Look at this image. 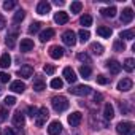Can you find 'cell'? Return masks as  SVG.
Returning <instances> with one entry per match:
<instances>
[{"mask_svg": "<svg viewBox=\"0 0 135 135\" xmlns=\"http://www.w3.org/2000/svg\"><path fill=\"white\" fill-rule=\"evenodd\" d=\"M51 105H52V108L57 111V113H62V111H65L67 108H69V100H67V97H64V95H56V97H52L51 99Z\"/></svg>", "mask_w": 135, "mask_h": 135, "instance_id": "obj_1", "label": "cell"}, {"mask_svg": "<svg viewBox=\"0 0 135 135\" xmlns=\"http://www.w3.org/2000/svg\"><path fill=\"white\" fill-rule=\"evenodd\" d=\"M116 132H118L119 135H133L135 127H133V124H132L130 121H121V122H118V126H116Z\"/></svg>", "mask_w": 135, "mask_h": 135, "instance_id": "obj_2", "label": "cell"}, {"mask_svg": "<svg viewBox=\"0 0 135 135\" xmlns=\"http://www.w3.org/2000/svg\"><path fill=\"white\" fill-rule=\"evenodd\" d=\"M69 91H70V94L78 95V97H84V95H88V94L92 92V89H91L89 86H84V84H81V86H75V88H70Z\"/></svg>", "mask_w": 135, "mask_h": 135, "instance_id": "obj_3", "label": "cell"}, {"mask_svg": "<svg viewBox=\"0 0 135 135\" xmlns=\"http://www.w3.org/2000/svg\"><path fill=\"white\" fill-rule=\"evenodd\" d=\"M48 116H49V111H48L46 107L38 108V114H37V118H35V124H37V127H43V124H45V121L48 119Z\"/></svg>", "mask_w": 135, "mask_h": 135, "instance_id": "obj_4", "label": "cell"}, {"mask_svg": "<svg viewBox=\"0 0 135 135\" xmlns=\"http://www.w3.org/2000/svg\"><path fill=\"white\" fill-rule=\"evenodd\" d=\"M62 41H64L67 46H73V45L76 43V35H75V32H73V30H65V32L62 33Z\"/></svg>", "mask_w": 135, "mask_h": 135, "instance_id": "obj_5", "label": "cell"}, {"mask_svg": "<svg viewBox=\"0 0 135 135\" xmlns=\"http://www.w3.org/2000/svg\"><path fill=\"white\" fill-rule=\"evenodd\" d=\"M62 75H64V80H65V81H69L70 84H73V83L76 81V78H78V76H76V73L70 69V67H65L64 72H62Z\"/></svg>", "mask_w": 135, "mask_h": 135, "instance_id": "obj_6", "label": "cell"}, {"mask_svg": "<svg viewBox=\"0 0 135 135\" xmlns=\"http://www.w3.org/2000/svg\"><path fill=\"white\" fill-rule=\"evenodd\" d=\"M49 11H51V3H49V2H46V0L38 2V5H37V13H38V15L45 16V15H48Z\"/></svg>", "mask_w": 135, "mask_h": 135, "instance_id": "obj_7", "label": "cell"}, {"mask_svg": "<svg viewBox=\"0 0 135 135\" xmlns=\"http://www.w3.org/2000/svg\"><path fill=\"white\" fill-rule=\"evenodd\" d=\"M81 121H83V114H81L80 111H75V113L69 114V124H70L72 127L80 126V124H81Z\"/></svg>", "mask_w": 135, "mask_h": 135, "instance_id": "obj_8", "label": "cell"}, {"mask_svg": "<svg viewBox=\"0 0 135 135\" xmlns=\"http://www.w3.org/2000/svg\"><path fill=\"white\" fill-rule=\"evenodd\" d=\"M132 86H133L132 80H130V78H124V80H121V81L118 83V91H121V92H127V91L132 89Z\"/></svg>", "mask_w": 135, "mask_h": 135, "instance_id": "obj_9", "label": "cell"}, {"mask_svg": "<svg viewBox=\"0 0 135 135\" xmlns=\"http://www.w3.org/2000/svg\"><path fill=\"white\" fill-rule=\"evenodd\" d=\"M62 132V124L59 121H52L49 126H48V133L49 135H59Z\"/></svg>", "mask_w": 135, "mask_h": 135, "instance_id": "obj_10", "label": "cell"}, {"mask_svg": "<svg viewBox=\"0 0 135 135\" xmlns=\"http://www.w3.org/2000/svg\"><path fill=\"white\" fill-rule=\"evenodd\" d=\"M107 67H108L110 73H113V75H118V73L121 72V69H122V65H121L118 60H108V62H107Z\"/></svg>", "mask_w": 135, "mask_h": 135, "instance_id": "obj_11", "label": "cell"}, {"mask_svg": "<svg viewBox=\"0 0 135 135\" xmlns=\"http://www.w3.org/2000/svg\"><path fill=\"white\" fill-rule=\"evenodd\" d=\"M18 75H19L21 78H26V80H27V78H30V76L33 75V69H32L30 65H22L21 69L18 70Z\"/></svg>", "mask_w": 135, "mask_h": 135, "instance_id": "obj_12", "label": "cell"}, {"mask_svg": "<svg viewBox=\"0 0 135 135\" xmlns=\"http://www.w3.org/2000/svg\"><path fill=\"white\" fill-rule=\"evenodd\" d=\"M132 19H133V11H132V8L122 10V13H121V22H122V24H129V22H132Z\"/></svg>", "mask_w": 135, "mask_h": 135, "instance_id": "obj_13", "label": "cell"}, {"mask_svg": "<svg viewBox=\"0 0 135 135\" xmlns=\"http://www.w3.org/2000/svg\"><path fill=\"white\" fill-rule=\"evenodd\" d=\"M49 56L52 57V59H60L62 56H64V48H60V46H57V45H54V46H51L49 48Z\"/></svg>", "mask_w": 135, "mask_h": 135, "instance_id": "obj_14", "label": "cell"}, {"mask_svg": "<svg viewBox=\"0 0 135 135\" xmlns=\"http://www.w3.org/2000/svg\"><path fill=\"white\" fill-rule=\"evenodd\" d=\"M54 22L56 24H67L69 22V15H67L65 11H57L56 15H54Z\"/></svg>", "mask_w": 135, "mask_h": 135, "instance_id": "obj_15", "label": "cell"}, {"mask_svg": "<svg viewBox=\"0 0 135 135\" xmlns=\"http://www.w3.org/2000/svg\"><path fill=\"white\" fill-rule=\"evenodd\" d=\"M16 38H18V30H16V29H15L13 32H8V35H7V40H5L7 46H8V48H15Z\"/></svg>", "mask_w": 135, "mask_h": 135, "instance_id": "obj_16", "label": "cell"}, {"mask_svg": "<svg viewBox=\"0 0 135 135\" xmlns=\"http://www.w3.org/2000/svg\"><path fill=\"white\" fill-rule=\"evenodd\" d=\"M10 89L13 91V92H18V94H22L24 92V89H26V84L21 81V80H16V81H13L11 83V86H10Z\"/></svg>", "mask_w": 135, "mask_h": 135, "instance_id": "obj_17", "label": "cell"}, {"mask_svg": "<svg viewBox=\"0 0 135 135\" xmlns=\"http://www.w3.org/2000/svg\"><path fill=\"white\" fill-rule=\"evenodd\" d=\"M103 118L107 121H111L114 118V108L111 103H105V108H103Z\"/></svg>", "mask_w": 135, "mask_h": 135, "instance_id": "obj_18", "label": "cell"}, {"mask_svg": "<svg viewBox=\"0 0 135 135\" xmlns=\"http://www.w3.org/2000/svg\"><path fill=\"white\" fill-rule=\"evenodd\" d=\"M24 122H26V118H24V114L21 113V110L16 111V113L13 114V124H15L16 127H22Z\"/></svg>", "mask_w": 135, "mask_h": 135, "instance_id": "obj_19", "label": "cell"}, {"mask_svg": "<svg viewBox=\"0 0 135 135\" xmlns=\"http://www.w3.org/2000/svg\"><path fill=\"white\" fill-rule=\"evenodd\" d=\"M111 33H113V30H111L110 27H107V26H100V27H97V35H100L102 38H110Z\"/></svg>", "mask_w": 135, "mask_h": 135, "instance_id": "obj_20", "label": "cell"}, {"mask_svg": "<svg viewBox=\"0 0 135 135\" xmlns=\"http://www.w3.org/2000/svg\"><path fill=\"white\" fill-rule=\"evenodd\" d=\"M32 49H33V41H32L30 38L21 40V51H22V52H29V51H32Z\"/></svg>", "mask_w": 135, "mask_h": 135, "instance_id": "obj_21", "label": "cell"}, {"mask_svg": "<svg viewBox=\"0 0 135 135\" xmlns=\"http://www.w3.org/2000/svg\"><path fill=\"white\" fill-rule=\"evenodd\" d=\"M54 37V30L52 29H46V30H43L41 33H40V41L41 43H46L48 40H51Z\"/></svg>", "mask_w": 135, "mask_h": 135, "instance_id": "obj_22", "label": "cell"}, {"mask_svg": "<svg viewBox=\"0 0 135 135\" xmlns=\"http://www.w3.org/2000/svg\"><path fill=\"white\" fill-rule=\"evenodd\" d=\"M46 89V83L38 76V78H35V81H33V91H37V92H41V91H45Z\"/></svg>", "mask_w": 135, "mask_h": 135, "instance_id": "obj_23", "label": "cell"}, {"mask_svg": "<svg viewBox=\"0 0 135 135\" xmlns=\"http://www.w3.org/2000/svg\"><path fill=\"white\" fill-rule=\"evenodd\" d=\"M10 65H11V57H10V54H8V52L2 54V57H0V67H2V69H8Z\"/></svg>", "mask_w": 135, "mask_h": 135, "instance_id": "obj_24", "label": "cell"}, {"mask_svg": "<svg viewBox=\"0 0 135 135\" xmlns=\"http://www.w3.org/2000/svg\"><path fill=\"white\" fill-rule=\"evenodd\" d=\"M119 38H121V40H133V38H135V30H133V29L122 30V32L119 33Z\"/></svg>", "mask_w": 135, "mask_h": 135, "instance_id": "obj_25", "label": "cell"}, {"mask_svg": "<svg viewBox=\"0 0 135 135\" xmlns=\"http://www.w3.org/2000/svg\"><path fill=\"white\" fill-rule=\"evenodd\" d=\"M100 13H102L103 18H114L116 16V8L114 7H108V8L100 10Z\"/></svg>", "mask_w": 135, "mask_h": 135, "instance_id": "obj_26", "label": "cell"}, {"mask_svg": "<svg viewBox=\"0 0 135 135\" xmlns=\"http://www.w3.org/2000/svg\"><path fill=\"white\" fill-rule=\"evenodd\" d=\"M24 18H26V11H24L22 8H19V10L15 13L13 21H15V24H19V22H22V21H24Z\"/></svg>", "mask_w": 135, "mask_h": 135, "instance_id": "obj_27", "label": "cell"}, {"mask_svg": "<svg viewBox=\"0 0 135 135\" xmlns=\"http://www.w3.org/2000/svg\"><path fill=\"white\" fill-rule=\"evenodd\" d=\"M80 24H81V26H84V27L92 26V16H91V15H83V16H81V19H80Z\"/></svg>", "mask_w": 135, "mask_h": 135, "instance_id": "obj_28", "label": "cell"}, {"mask_svg": "<svg viewBox=\"0 0 135 135\" xmlns=\"http://www.w3.org/2000/svg\"><path fill=\"white\" fill-rule=\"evenodd\" d=\"M91 51L97 56H102L103 54V46L100 43H91Z\"/></svg>", "mask_w": 135, "mask_h": 135, "instance_id": "obj_29", "label": "cell"}, {"mask_svg": "<svg viewBox=\"0 0 135 135\" xmlns=\"http://www.w3.org/2000/svg\"><path fill=\"white\" fill-rule=\"evenodd\" d=\"M78 37H80V41H81V43H86V41L89 40L91 33H89V30H86V29H81V30L78 32Z\"/></svg>", "mask_w": 135, "mask_h": 135, "instance_id": "obj_30", "label": "cell"}, {"mask_svg": "<svg viewBox=\"0 0 135 135\" xmlns=\"http://www.w3.org/2000/svg\"><path fill=\"white\" fill-rule=\"evenodd\" d=\"M133 67H135V62H133V59L132 57H129V59H126V62H124V69H126V72H133Z\"/></svg>", "mask_w": 135, "mask_h": 135, "instance_id": "obj_31", "label": "cell"}, {"mask_svg": "<svg viewBox=\"0 0 135 135\" xmlns=\"http://www.w3.org/2000/svg\"><path fill=\"white\" fill-rule=\"evenodd\" d=\"M80 75L83 78H91V67H88V65L80 67Z\"/></svg>", "mask_w": 135, "mask_h": 135, "instance_id": "obj_32", "label": "cell"}, {"mask_svg": "<svg viewBox=\"0 0 135 135\" xmlns=\"http://www.w3.org/2000/svg\"><path fill=\"white\" fill-rule=\"evenodd\" d=\"M81 8H83V3H81V2H72V5H70V10H72V13H73V15L80 13V11H81Z\"/></svg>", "mask_w": 135, "mask_h": 135, "instance_id": "obj_33", "label": "cell"}, {"mask_svg": "<svg viewBox=\"0 0 135 135\" xmlns=\"http://www.w3.org/2000/svg\"><path fill=\"white\" fill-rule=\"evenodd\" d=\"M40 27H41V22H38V21L32 22V24H30V27H29V33H30V35L37 33V32L40 30Z\"/></svg>", "mask_w": 135, "mask_h": 135, "instance_id": "obj_34", "label": "cell"}, {"mask_svg": "<svg viewBox=\"0 0 135 135\" xmlns=\"http://www.w3.org/2000/svg\"><path fill=\"white\" fill-rule=\"evenodd\" d=\"M113 49H114V51H118V52L124 51V49H126V45H124V41H122V40H116V41L113 43Z\"/></svg>", "mask_w": 135, "mask_h": 135, "instance_id": "obj_35", "label": "cell"}, {"mask_svg": "<svg viewBox=\"0 0 135 135\" xmlns=\"http://www.w3.org/2000/svg\"><path fill=\"white\" fill-rule=\"evenodd\" d=\"M62 86H64V81H62L60 78L51 80V88H52V89H62Z\"/></svg>", "mask_w": 135, "mask_h": 135, "instance_id": "obj_36", "label": "cell"}, {"mask_svg": "<svg viewBox=\"0 0 135 135\" xmlns=\"http://www.w3.org/2000/svg\"><path fill=\"white\" fill-rule=\"evenodd\" d=\"M43 72H45L46 75H54V72H56V67H54V65H49V64H46V65L43 67Z\"/></svg>", "mask_w": 135, "mask_h": 135, "instance_id": "obj_37", "label": "cell"}, {"mask_svg": "<svg viewBox=\"0 0 135 135\" xmlns=\"http://www.w3.org/2000/svg\"><path fill=\"white\" fill-rule=\"evenodd\" d=\"M78 60H81V62H86V64H91V57H89V54H86V52H80L78 56Z\"/></svg>", "mask_w": 135, "mask_h": 135, "instance_id": "obj_38", "label": "cell"}, {"mask_svg": "<svg viewBox=\"0 0 135 135\" xmlns=\"http://www.w3.org/2000/svg\"><path fill=\"white\" fill-rule=\"evenodd\" d=\"M16 7V2H15V0H7V2H3V10H13Z\"/></svg>", "mask_w": 135, "mask_h": 135, "instance_id": "obj_39", "label": "cell"}, {"mask_svg": "<svg viewBox=\"0 0 135 135\" xmlns=\"http://www.w3.org/2000/svg\"><path fill=\"white\" fill-rule=\"evenodd\" d=\"M27 113H29V116H30L32 119H35L37 114H38V108H37V107H29V108H27Z\"/></svg>", "mask_w": 135, "mask_h": 135, "instance_id": "obj_40", "label": "cell"}, {"mask_svg": "<svg viewBox=\"0 0 135 135\" xmlns=\"http://www.w3.org/2000/svg\"><path fill=\"white\" fill-rule=\"evenodd\" d=\"M7 107H13L15 103H16V97H13V95H8V97H5V102H3Z\"/></svg>", "mask_w": 135, "mask_h": 135, "instance_id": "obj_41", "label": "cell"}, {"mask_svg": "<svg viewBox=\"0 0 135 135\" xmlns=\"http://www.w3.org/2000/svg\"><path fill=\"white\" fill-rule=\"evenodd\" d=\"M10 78H11V76H10V73L0 72V83H3V84H5V83H8V81H10Z\"/></svg>", "mask_w": 135, "mask_h": 135, "instance_id": "obj_42", "label": "cell"}, {"mask_svg": "<svg viewBox=\"0 0 135 135\" xmlns=\"http://www.w3.org/2000/svg\"><path fill=\"white\" fill-rule=\"evenodd\" d=\"M108 81H110V80H108L107 76H103V75H97V83H99V84L103 86V84H108Z\"/></svg>", "mask_w": 135, "mask_h": 135, "instance_id": "obj_43", "label": "cell"}, {"mask_svg": "<svg viewBox=\"0 0 135 135\" xmlns=\"http://www.w3.org/2000/svg\"><path fill=\"white\" fill-rule=\"evenodd\" d=\"M7 118H8V111L5 108H0V122L7 121Z\"/></svg>", "mask_w": 135, "mask_h": 135, "instance_id": "obj_44", "label": "cell"}, {"mask_svg": "<svg viewBox=\"0 0 135 135\" xmlns=\"http://www.w3.org/2000/svg\"><path fill=\"white\" fill-rule=\"evenodd\" d=\"M5 26H7V19H5L2 15H0V30H3V29H5Z\"/></svg>", "mask_w": 135, "mask_h": 135, "instance_id": "obj_45", "label": "cell"}, {"mask_svg": "<svg viewBox=\"0 0 135 135\" xmlns=\"http://www.w3.org/2000/svg\"><path fill=\"white\" fill-rule=\"evenodd\" d=\"M3 135H16V132H15L11 127H7V129L3 130Z\"/></svg>", "mask_w": 135, "mask_h": 135, "instance_id": "obj_46", "label": "cell"}, {"mask_svg": "<svg viewBox=\"0 0 135 135\" xmlns=\"http://www.w3.org/2000/svg\"><path fill=\"white\" fill-rule=\"evenodd\" d=\"M119 108H121V111H122V113H129V108H127V105H126L124 102H121V103H119Z\"/></svg>", "mask_w": 135, "mask_h": 135, "instance_id": "obj_47", "label": "cell"}, {"mask_svg": "<svg viewBox=\"0 0 135 135\" xmlns=\"http://www.w3.org/2000/svg\"><path fill=\"white\" fill-rule=\"evenodd\" d=\"M94 100H95V103H100V100H102V94H94Z\"/></svg>", "mask_w": 135, "mask_h": 135, "instance_id": "obj_48", "label": "cell"}, {"mask_svg": "<svg viewBox=\"0 0 135 135\" xmlns=\"http://www.w3.org/2000/svg\"><path fill=\"white\" fill-rule=\"evenodd\" d=\"M54 3H56V5H64V2H62V0H56Z\"/></svg>", "mask_w": 135, "mask_h": 135, "instance_id": "obj_49", "label": "cell"}, {"mask_svg": "<svg viewBox=\"0 0 135 135\" xmlns=\"http://www.w3.org/2000/svg\"><path fill=\"white\" fill-rule=\"evenodd\" d=\"M0 94H2V88H0Z\"/></svg>", "mask_w": 135, "mask_h": 135, "instance_id": "obj_50", "label": "cell"}]
</instances>
